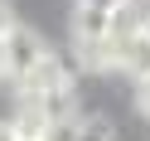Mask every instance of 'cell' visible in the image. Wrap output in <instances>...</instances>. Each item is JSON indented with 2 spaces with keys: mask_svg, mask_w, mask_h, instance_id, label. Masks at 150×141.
<instances>
[{
  "mask_svg": "<svg viewBox=\"0 0 150 141\" xmlns=\"http://www.w3.org/2000/svg\"><path fill=\"white\" fill-rule=\"evenodd\" d=\"M111 136H116V127H111V117H102V112L78 117L68 127V141H111Z\"/></svg>",
  "mask_w": 150,
  "mask_h": 141,
  "instance_id": "cell-7",
  "label": "cell"
},
{
  "mask_svg": "<svg viewBox=\"0 0 150 141\" xmlns=\"http://www.w3.org/2000/svg\"><path fill=\"white\" fill-rule=\"evenodd\" d=\"M10 127H15V136H20V141H49V122H44V107H39L34 97H24V92H20V107H15Z\"/></svg>",
  "mask_w": 150,
  "mask_h": 141,
  "instance_id": "cell-4",
  "label": "cell"
},
{
  "mask_svg": "<svg viewBox=\"0 0 150 141\" xmlns=\"http://www.w3.org/2000/svg\"><path fill=\"white\" fill-rule=\"evenodd\" d=\"M0 141H20V136H15V127H10V122H0Z\"/></svg>",
  "mask_w": 150,
  "mask_h": 141,
  "instance_id": "cell-11",
  "label": "cell"
},
{
  "mask_svg": "<svg viewBox=\"0 0 150 141\" xmlns=\"http://www.w3.org/2000/svg\"><path fill=\"white\" fill-rule=\"evenodd\" d=\"M15 24H20V20H15V5H10V0H0V39H5Z\"/></svg>",
  "mask_w": 150,
  "mask_h": 141,
  "instance_id": "cell-8",
  "label": "cell"
},
{
  "mask_svg": "<svg viewBox=\"0 0 150 141\" xmlns=\"http://www.w3.org/2000/svg\"><path fill=\"white\" fill-rule=\"evenodd\" d=\"M145 39H150V15H145Z\"/></svg>",
  "mask_w": 150,
  "mask_h": 141,
  "instance_id": "cell-13",
  "label": "cell"
},
{
  "mask_svg": "<svg viewBox=\"0 0 150 141\" xmlns=\"http://www.w3.org/2000/svg\"><path fill=\"white\" fill-rule=\"evenodd\" d=\"M68 83H73V73H68V63H63L58 54L49 49V54H44V59L34 63L29 73H24V83H20V92H24V97H44V92H58V88H68Z\"/></svg>",
  "mask_w": 150,
  "mask_h": 141,
  "instance_id": "cell-2",
  "label": "cell"
},
{
  "mask_svg": "<svg viewBox=\"0 0 150 141\" xmlns=\"http://www.w3.org/2000/svg\"><path fill=\"white\" fill-rule=\"evenodd\" d=\"M49 54V44L39 39V34L29 29V24H15L10 34H5V78H15V83H24V73L34 68V63Z\"/></svg>",
  "mask_w": 150,
  "mask_h": 141,
  "instance_id": "cell-1",
  "label": "cell"
},
{
  "mask_svg": "<svg viewBox=\"0 0 150 141\" xmlns=\"http://www.w3.org/2000/svg\"><path fill=\"white\" fill-rule=\"evenodd\" d=\"M78 5H87V10H102V15H111V10H121L126 0H78Z\"/></svg>",
  "mask_w": 150,
  "mask_h": 141,
  "instance_id": "cell-9",
  "label": "cell"
},
{
  "mask_svg": "<svg viewBox=\"0 0 150 141\" xmlns=\"http://www.w3.org/2000/svg\"><path fill=\"white\" fill-rule=\"evenodd\" d=\"M145 5H136V0H126V5H121V10H111V29H107V44L111 49H116V44H126L131 34H140L145 29Z\"/></svg>",
  "mask_w": 150,
  "mask_h": 141,
  "instance_id": "cell-5",
  "label": "cell"
},
{
  "mask_svg": "<svg viewBox=\"0 0 150 141\" xmlns=\"http://www.w3.org/2000/svg\"><path fill=\"white\" fill-rule=\"evenodd\" d=\"M116 68H126L136 83H150V39H145V29L140 34H131L126 44H116Z\"/></svg>",
  "mask_w": 150,
  "mask_h": 141,
  "instance_id": "cell-3",
  "label": "cell"
},
{
  "mask_svg": "<svg viewBox=\"0 0 150 141\" xmlns=\"http://www.w3.org/2000/svg\"><path fill=\"white\" fill-rule=\"evenodd\" d=\"M107 29H111V15L87 10V5L73 10V44H107Z\"/></svg>",
  "mask_w": 150,
  "mask_h": 141,
  "instance_id": "cell-6",
  "label": "cell"
},
{
  "mask_svg": "<svg viewBox=\"0 0 150 141\" xmlns=\"http://www.w3.org/2000/svg\"><path fill=\"white\" fill-rule=\"evenodd\" d=\"M136 107H140V117H150V83L136 88Z\"/></svg>",
  "mask_w": 150,
  "mask_h": 141,
  "instance_id": "cell-10",
  "label": "cell"
},
{
  "mask_svg": "<svg viewBox=\"0 0 150 141\" xmlns=\"http://www.w3.org/2000/svg\"><path fill=\"white\" fill-rule=\"evenodd\" d=\"M0 78H5V39H0Z\"/></svg>",
  "mask_w": 150,
  "mask_h": 141,
  "instance_id": "cell-12",
  "label": "cell"
}]
</instances>
